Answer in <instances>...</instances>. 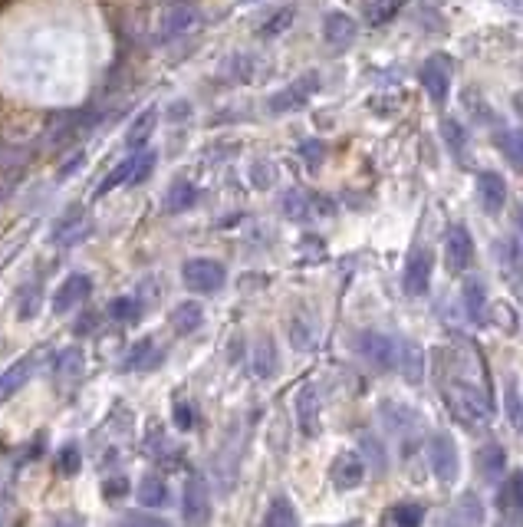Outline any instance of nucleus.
<instances>
[{"mask_svg": "<svg viewBox=\"0 0 523 527\" xmlns=\"http://www.w3.org/2000/svg\"><path fill=\"white\" fill-rule=\"evenodd\" d=\"M37 363H40V356H24V360H17L14 366H10L7 373L0 376V399L14 396V392L33 376V369H37Z\"/></svg>", "mask_w": 523, "mask_h": 527, "instance_id": "b1692460", "label": "nucleus"}, {"mask_svg": "<svg viewBox=\"0 0 523 527\" xmlns=\"http://www.w3.org/2000/svg\"><path fill=\"white\" fill-rule=\"evenodd\" d=\"M346 527H349V524H346Z\"/></svg>", "mask_w": 523, "mask_h": 527, "instance_id": "09e8293b", "label": "nucleus"}, {"mask_svg": "<svg viewBox=\"0 0 523 527\" xmlns=\"http://www.w3.org/2000/svg\"><path fill=\"white\" fill-rule=\"evenodd\" d=\"M425 508L418 501H399L382 514V527H422Z\"/></svg>", "mask_w": 523, "mask_h": 527, "instance_id": "4be33fe9", "label": "nucleus"}, {"mask_svg": "<svg viewBox=\"0 0 523 527\" xmlns=\"http://www.w3.org/2000/svg\"><path fill=\"white\" fill-rule=\"evenodd\" d=\"M290 17H293V10H283L280 17H274L277 24H270V27H264V33H277V30H287L290 27Z\"/></svg>", "mask_w": 523, "mask_h": 527, "instance_id": "de8ad7c7", "label": "nucleus"}, {"mask_svg": "<svg viewBox=\"0 0 523 527\" xmlns=\"http://www.w3.org/2000/svg\"><path fill=\"white\" fill-rule=\"evenodd\" d=\"M79 369H83V353L79 350H63L60 356H56V373L79 376Z\"/></svg>", "mask_w": 523, "mask_h": 527, "instance_id": "58836bf2", "label": "nucleus"}, {"mask_svg": "<svg viewBox=\"0 0 523 527\" xmlns=\"http://www.w3.org/2000/svg\"><path fill=\"white\" fill-rule=\"evenodd\" d=\"M274 369H277V350H274V343L270 340H260L254 346V373L260 379H267V376H274Z\"/></svg>", "mask_w": 523, "mask_h": 527, "instance_id": "72a5a7b5", "label": "nucleus"}, {"mask_svg": "<svg viewBox=\"0 0 523 527\" xmlns=\"http://www.w3.org/2000/svg\"><path fill=\"white\" fill-rule=\"evenodd\" d=\"M139 300H132V297H119V300H112L109 304V317L112 320H122V323H132V320H139Z\"/></svg>", "mask_w": 523, "mask_h": 527, "instance_id": "c9c22d12", "label": "nucleus"}, {"mask_svg": "<svg viewBox=\"0 0 523 527\" xmlns=\"http://www.w3.org/2000/svg\"><path fill=\"white\" fill-rule=\"evenodd\" d=\"M402 7H405V0H362V17H366L372 27H382L399 17Z\"/></svg>", "mask_w": 523, "mask_h": 527, "instance_id": "a878e982", "label": "nucleus"}, {"mask_svg": "<svg viewBox=\"0 0 523 527\" xmlns=\"http://www.w3.org/2000/svg\"><path fill=\"white\" fill-rule=\"evenodd\" d=\"M474 261V238L468 231V224H451L448 234H445V264L448 271L461 274L468 271Z\"/></svg>", "mask_w": 523, "mask_h": 527, "instance_id": "6e6552de", "label": "nucleus"}, {"mask_svg": "<svg viewBox=\"0 0 523 527\" xmlns=\"http://www.w3.org/2000/svg\"><path fill=\"white\" fill-rule=\"evenodd\" d=\"M461 304H464V313H468V320L474 323V327H487V310H491V304H487V290L477 277L464 280Z\"/></svg>", "mask_w": 523, "mask_h": 527, "instance_id": "2eb2a0df", "label": "nucleus"}, {"mask_svg": "<svg viewBox=\"0 0 523 527\" xmlns=\"http://www.w3.org/2000/svg\"><path fill=\"white\" fill-rule=\"evenodd\" d=\"M135 498H139V504H145V508H165L168 498H172V491H168V481L162 475H142L139 478V488H135Z\"/></svg>", "mask_w": 523, "mask_h": 527, "instance_id": "aec40b11", "label": "nucleus"}, {"mask_svg": "<svg viewBox=\"0 0 523 527\" xmlns=\"http://www.w3.org/2000/svg\"><path fill=\"white\" fill-rule=\"evenodd\" d=\"M152 119H155V112H142V119H135V126H132V132H129V145H142L145 139H149Z\"/></svg>", "mask_w": 523, "mask_h": 527, "instance_id": "37998d69", "label": "nucleus"}, {"mask_svg": "<svg viewBox=\"0 0 523 527\" xmlns=\"http://www.w3.org/2000/svg\"><path fill=\"white\" fill-rule=\"evenodd\" d=\"M484 524H487V508L474 491L461 495L445 514V527H484Z\"/></svg>", "mask_w": 523, "mask_h": 527, "instance_id": "f8f14e48", "label": "nucleus"}, {"mask_svg": "<svg viewBox=\"0 0 523 527\" xmlns=\"http://www.w3.org/2000/svg\"><path fill=\"white\" fill-rule=\"evenodd\" d=\"M102 495H106L109 501L125 498V495H129V478H125V475H112V478H106V481H102Z\"/></svg>", "mask_w": 523, "mask_h": 527, "instance_id": "a19ab883", "label": "nucleus"}, {"mask_svg": "<svg viewBox=\"0 0 523 527\" xmlns=\"http://www.w3.org/2000/svg\"><path fill=\"white\" fill-rule=\"evenodd\" d=\"M441 132H445V139H448V145L454 149V155H458V159H461V152L468 149V139H464L461 126H458V122H454V119H448V122H445V129H441Z\"/></svg>", "mask_w": 523, "mask_h": 527, "instance_id": "79ce46f5", "label": "nucleus"}, {"mask_svg": "<svg viewBox=\"0 0 523 527\" xmlns=\"http://www.w3.org/2000/svg\"><path fill=\"white\" fill-rule=\"evenodd\" d=\"M500 267L507 271V280L510 287H520L523 290V251L517 248V244H500Z\"/></svg>", "mask_w": 523, "mask_h": 527, "instance_id": "7c9ffc66", "label": "nucleus"}, {"mask_svg": "<svg viewBox=\"0 0 523 527\" xmlns=\"http://www.w3.org/2000/svg\"><path fill=\"white\" fill-rule=\"evenodd\" d=\"M290 340H293V346H297V350H313V346H316V333H313V327L303 317H297V320L290 323Z\"/></svg>", "mask_w": 523, "mask_h": 527, "instance_id": "e433bc0d", "label": "nucleus"}, {"mask_svg": "<svg viewBox=\"0 0 523 527\" xmlns=\"http://www.w3.org/2000/svg\"><path fill=\"white\" fill-rule=\"evenodd\" d=\"M399 373L408 383H422L425 379V350L412 340H399Z\"/></svg>", "mask_w": 523, "mask_h": 527, "instance_id": "6ab92c4d", "label": "nucleus"}, {"mask_svg": "<svg viewBox=\"0 0 523 527\" xmlns=\"http://www.w3.org/2000/svg\"><path fill=\"white\" fill-rule=\"evenodd\" d=\"M303 159H310V165H320V159H323V142H306L303 145Z\"/></svg>", "mask_w": 523, "mask_h": 527, "instance_id": "49530a36", "label": "nucleus"}, {"mask_svg": "<svg viewBox=\"0 0 523 527\" xmlns=\"http://www.w3.org/2000/svg\"><path fill=\"white\" fill-rule=\"evenodd\" d=\"M356 350H359L362 360H366L369 366H375V369H382V373L399 369V336L379 333V330H362L359 340H356Z\"/></svg>", "mask_w": 523, "mask_h": 527, "instance_id": "7ed1b4c3", "label": "nucleus"}, {"mask_svg": "<svg viewBox=\"0 0 523 527\" xmlns=\"http://www.w3.org/2000/svg\"><path fill=\"white\" fill-rule=\"evenodd\" d=\"M260 527H300L297 521V508L290 504V498H274L270 501V508L264 511V521H260Z\"/></svg>", "mask_w": 523, "mask_h": 527, "instance_id": "c85d7f7f", "label": "nucleus"}, {"mask_svg": "<svg viewBox=\"0 0 523 527\" xmlns=\"http://www.w3.org/2000/svg\"><path fill=\"white\" fill-rule=\"evenodd\" d=\"M195 198H198L195 185H191V182H175L172 188H168V195H165V208L172 211V215H178V211H188L191 205H195Z\"/></svg>", "mask_w": 523, "mask_h": 527, "instance_id": "2f4dec72", "label": "nucleus"}, {"mask_svg": "<svg viewBox=\"0 0 523 527\" xmlns=\"http://www.w3.org/2000/svg\"><path fill=\"white\" fill-rule=\"evenodd\" d=\"M89 290H93V280H89V274H70L60 284V290L53 294V310L56 313H70L76 310L83 300L89 297Z\"/></svg>", "mask_w": 523, "mask_h": 527, "instance_id": "ddd939ff", "label": "nucleus"}, {"mask_svg": "<svg viewBox=\"0 0 523 527\" xmlns=\"http://www.w3.org/2000/svg\"><path fill=\"white\" fill-rule=\"evenodd\" d=\"M477 201L484 205V211L497 215L507 205V182L497 172H481L477 175Z\"/></svg>", "mask_w": 523, "mask_h": 527, "instance_id": "dca6fc26", "label": "nucleus"}, {"mask_svg": "<svg viewBox=\"0 0 523 527\" xmlns=\"http://www.w3.org/2000/svg\"><path fill=\"white\" fill-rule=\"evenodd\" d=\"M135 165H139V152H132L122 165L112 168V172L106 175V182L99 185V195H106V192H112V188H119V185H125V182H132V178H135Z\"/></svg>", "mask_w": 523, "mask_h": 527, "instance_id": "473e14b6", "label": "nucleus"}, {"mask_svg": "<svg viewBox=\"0 0 523 527\" xmlns=\"http://www.w3.org/2000/svg\"><path fill=\"white\" fill-rule=\"evenodd\" d=\"M329 478L339 491H352L366 481V462H362L359 452H339L329 465Z\"/></svg>", "mask_w": 523, "mask_h": 527, "instance_id": "9d476101", "label": "nucleus"}, {"mask_svg": "<svg viewBox=\"0 0 523 527\" xmlns=\"http://www.w3.org/2000/svg\"><path fill=\"white\" fill-rule=\"evenodd\" d=\"M300 205H303V195H300V192H290V195H287V215H290V218H303L306 208H300Z\"/></svg>", "mask_w": 523, "mask_h": 527, "instance_id": "a18cd8bd", "label": "nucleus"}, {"mask_svg": "<svg viewBox=\"0 0 523 527\" xmlns=\"http://www.w3.org/2000/svg\"><path fill=\"white\" fill-rule=\"evenodd\" d=\"M428 452V465L431 472H435V478L441 481V485H454L461 475V455H458V445H454V439L448 432H435L425 445Z\"/></svg>", "mask_w": 523, "mask_h": 527, "instance_id": "20e7f679", "label": "nucleus"}, {"mask_svg": "<svg viewBox=\"0 0 523 527\" xmlns=\"http://www.w3.org/2000/svg\"><path fill=\"white\" fill-rule=\"evenodd\" d=\"M201 323H204V310H201V304H195V300H185V304H178L172 310V327L181 336L195 333Z\"/></svg>", "mask_w": 523, "mask_h": 527, "instance_id": "cd10ccee", "label": "nucleus"}, {"mask_svg": "<svg viewBox=\"0 0 523 527\" xmlns=\"http://www.w3.org/2000/svg\"><path fill=\"white\" fill-rule=\"evenodd\" d=\"M122 527H172L165 518H158V514H149V511H132L125 514Z\"/></svg>", "mask_w": 523, "mask_h": 527, "instance_id": "ea45409f", "label": "nucleus"}, {"mask_svg": "<svg viewBox=\"0 0 523 527\" xmlns=\"http://www.w3.org/2000/svg\"><path fill=\"white\" fill-rule=\"evenodd\" d=\"M195 10L191 7H172L165 10L162 20H158V30H155V40H175L178 33H185L191 24H195Z\"/></svg>", "mask_w": 523, "mask_h": 527, "instance_id": "412c9836", "label": "nucleus"}, {"mask_svg": "<svg viewBox=\"0 0 523 527\" xmlns=\"http://www.w3.org/2000/svg\"><path fill=\"white\" fill-rule=\"evenodd\" d=\"M477 472H481L484 481H500L507 472V455L504 448H500L497 442L484 445L481 452H477Z\"/></svg>", "mask_w": 523, "mask_h": 527, "instance_id": "5701e85b", "label": "nucleus"}, {"mask_svg": "<svg viewBox=\"0 0 523 527\" xmlns=\"http://www.w3.org/2000/svg\"><path fill=\"white\" fill-rule=\"evenodd\" d=\"M181 280L195 294H214V290L224 287L227 271L221 261H211V257H191V261L181 264Z\"/></svg>", "mask_w": 523, "mask_h": 527, "instance_id": "39448f33", "label": "nucleus"}, {"mask_svg": "<svg viewBox=\"0 0 523 527\" xmlns=\"http://www.w3.org/2000/svg\"><path fill=\"white\" fill-rule=\"evenodd\" d=\"M181 514L191 527L208 524L211 518V488L201 472H191L185 481V495H181Z\"/></svg>", "mask_w": 523, "mask_h": 527, "instance_id": "423d86ee", "label": "nucleus"}, {"mask_svg": "<svg viewBox=\"0 0 523 527\" xmlns=\"http://www.w3.org/2000/svg\"><path fill=\"white\" fill-rule=\"evenodd\" d=\"M422 86L428 89V96L435 99V103L441 106L451 93V63L448 56H431V60H425L422 66Z\"/></svg>", "mask_w": 523, "mask_h": 527, "instance_id": "9b49d317", "label": "nucleus"}, {"mask_svg": "<svg viewBox=\"0 0 523 527\" xmlns=\"http://www.w3.org/2000/svg\"><path fill=\"white\" fill-rule=\"evenodd\" d=\"M297 425L303 435H313L320 432V396H316L313 386H303L297 392Z\"/></svg>", "mask_w": 523, "mask_h": 527, "instance_id": "f3484780", "label": "nucleus"}, {"mask_svg": "<svg viewBox=\"0 0 523 527\" xmlns=\"http://www.w3.org/2000/svg\"><path fill=\"white\" fill-rule=\"evenodd\" d=\"M172 416H175V425L181 432H188V429H195V425H198V409L191 406L188 399H175Z\"/></svg>", "mask_w": 523, "mask_h": 527, "instance_id": "4c0bfd02", "label": "nucleus"}, {"mask_svg": "<svg viewBox=\"0 0 523 527\" xmlns=\"http://www.w3.org/2000/svg\"><path fill=\"white\" fill-rule=\"evenodd\" d=\"M316 89H320V76L316 73H303L300 80H293L287 89H280L277 96H270V112H293L306 106V99H310Z\"/></svg>", "mask_w": 523, "mask_h": 527, "instance_id": "1a4fd4ad", "label": "nucleus"}, {"mask_svg": "<svg viewBox=\"0 0 523 527\" xmlns=\"http://www.w3.org/2000/svg\"><path fill=\"white\" fill-rule=\"evenodd\" d=\"M323 40L329 43V47L346 50L349 43L356 40V20L343 14V10H329V14L323 17Z\"/></svg>", "mask_w": 523, "mask_h": 527, "instance_id": "4468645a", "label": "nucleus"}, {"mask_svg": "<svg viewBox=\"0 0 523 527\" xmlns=\"http://www.w3.org/2000/svg\"><path fill=\"white\" fill-rule=\"evenodd\" d=\"M79 458H83V455H79V448L76 445H66L63 452H60V472L63 475H73L76 468H79Z\"/></svg>", "mask_w": 523, "mask_h": 527, "instance_id": "c03bdc74", "label": "nucleus"}, {"mask_svg": "<svg viewBox=\"0 0 523 527\" xmlns=\"http://www.w3.org/2000/svg\"><path fill=\"white\" fill-rule=\"evenodd\" d=\"M431 274H435V254H431L428 248H415L412 254H408L405 271H402V287H405V294L425 297L428 287H431Z\"/></svg>", "mask_w": 523, "mask_h": 527, "instance_id": "0eeeda50", "label": "nucleus"}, {"mask_svg": "<svg viewBox=\"0 0 523 527\" xmlns=\"http://www.w3.org/2000/svg\"><path fill=\"white\" fill-rule=\"evenodd\" d=\"M145 455H149L152 462L168 465V468L178 462V448L165 439L162 429H149V435H145Z\"/></svg>", "mask_w": 523, "mask_h": 527, "instance_id": "bb28decb", "label": "nucleus"}, {"mask_svg": "<svg viewBox=\"0 0 523 527\" xmlns=\"http://www.w3.org/2000/svg\"><path fill=\"white\" fill-rule=\"evenodd\" d=\"M497 511L500 514H517V518H523V472H514V475L500 478Z\"/></svg>", "mask_w": 523, "mask_h": 527, "instance_id": "a211bd4d", "label": "nucleus"}, {"mask_svg": "<svg viewBox=\"0 0 523 527\" xmlns=\"http://www.w3.org/2000/svg\"><path fill=\"white\" fill-rule=\"evenodd\" d=\"M379 416L385 432L392 435V439H399L405 445V455H412L408 448H415L418 439H422V419H418L415 409H408L405 402H395V399H385L379 406Z\"/></svg>", "mask_w": 523, "mask_h": 527, "instance_id": "f03ea898", "label": "nucleus"}, {"mask_svg": "<svg viewBox=\"0 0 523 527\" xmlns=\"http://www.w3.org/2000/svg\"><path fill=\"white\" fill-rule=\"evenodd\" d=\"M441 396H445L451 419L464 425V429L477 432L487 419H491V399H487V392L477 383H471V379H451V383H445V389H441Z\"/></svg>", "mask_w": 523, "mask_h": 527, "instance_id": "f257e3e1", "label": "nucleus"}, {"mask_svg": "<svg viewBox=\"0 0 523 527\" xmlns=\"http://www.w3.org/2000/svg\"><path fill=\"white\" fill-rule=\"evenodd\" d=\"M504 409H507L510 425L523 432V396H520L517 383H507V389H504Z\"/></svg>", "mask_w": 523, "mask_h": 527, "instance_id": "f704fd0d", "label": "nucleus"}, {"mask_svg": "<svg viewBox=\"0 0 523 527\" xmlns=\"http://www.w3.org/2000/svg\"><path fill=\"white\" fill-rule=\"evenodd\" d=\"M497 142V149L504 152V159L514 165V168H523V132L517 129H504V132H497L494 136Z\"/></svg>", "mask_w": 523, "mask_h": 527, "instance_id": "c756f323", "label": "nucleus"}, {"mask_svg": "<svg viewBox=\"0 0 523 527\" xmlns=\"http://www.w3.org/2000/svg\"><path fill=\"white\" fill-rule=\"evenodd\" d=\"M359 455H362V462H366V468H372L375 475H382L385 468H389V455H385V442L379 439V435H372V432L362 435Z\"/></svg>", "mask_w": 523, "mask_h": 527, "instance_id": "393cba45", "label": "nucleus"}]
</instances>
